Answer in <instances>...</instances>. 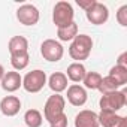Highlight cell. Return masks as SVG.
Returning a JSON list of instances; mask_svg holds the SVG:
<instances>
[{"label": "cell", "mask_w": 127, "mask_h": 127, "mask_svg": "<svg viewBox=\"0 0 127 127\" xmlns=\"http://www.w3.org/2000/svg\"><path fill=\"white\" fill-rule=\"evenodd\" d=\"M93 49V39L88 34H78L70 46H69V55L75 60V63H81L82 60H87L90 57V52Z\"/></svg>", "instance_id": "cell-1"}, {"label": "cell", "mask_w": 127, "mask_h": 127, "mask_svg": "<svg viewBox=\"0 0 127 127\" xmlns=\"http://www.w3.org/2000/svg\"><path fill=\"white\" fill-rule=\"evenodd\" d=\"M73 17H75V12L69 2L61 0V2L55 3V6L52 9V21L58 29L73 23Z\"/></svg>", "instance_id": "cell-2"}, {"label": "cell", "mask_w": 127, "mask_h": 127, "mask_svg": "<svg viewBox=\"0 0 127 127\" xmlns=\"http://www.w3.org/2000/svg\"><path fill=\"white\" fill-rule=\"evenodd\" d=\"M126 94H127L126 90L103 94V96L100 97V102H99L100 109H102V111H109V112H117V111L123 109V108L126 106V102H127Z\"/></svg>", "instance_id": "cell-3"}, {"label": "cell", "mask_w": 127, "mask_h": 127, "mask_svg": "<svg viewBox=\"0 0 127 127\" xmlns=\"http://www.w3.org/2000/svg\"><path fill=\"white\" fill-rule=\"evenodd\" d=\"M64 106H66V100L61 94H52L48 97L45 106H43V115L45 120L48 123H51L52 120H55L57 117H60L61 114H64Z\"/></svg>", "instance_id": "cell-4"}, {"label": "cell", "mask_w": 127, "mask_h": 127, "mask_svg": "<svg viewBox=\"0 0 127 127\" xmlns=\"http://www.w3.org/2000/svg\"><path fill=\"white\" fill-rule=\"evenodd\" d=\"M46 84V73L40 69L29 72L23 78V87L27 93H39Z\"/></svg>", "instance_id": "cell-5"}, {"label": "cell", "mask_w": 127, "mask_h": 127, "mask_svg": "<svg viewBox=\"0 0 127 127\" xmlns=\"http://www.w3.org/2000/svg\"><path fill=\"white\" fill-rule=\"evenodd\" d=\"M40 54L45 60L48 61H60L63 58V54H64V48L58 40L54 39H46L42 42L40 45Z\"/></svg>", "instance_id": "cell-6"}, {"label": "cell", "mask_w": 127, "mask_h": 127, "mask_svg": "<svg viewBox=\"0 0 127 127\" xmlns=\"http://www.w3.org/2000/svg\"><path fill=\"white\" fill-rule=\"evenodd\" d=\"M17 18L23 26H34L39 21V9L34 5L26 3L17 9Z\"/></svg>", "instance_id": "cell-7"}, {"label": "cell", "mask_w": 127, "mask_h": 127, "mask_svg": "<svg viewBox=\"0 0 127 127\" xmlns=\"http://www.w3.org/2000/svg\"><path fill=\"white\" fill-rule=\"evenodd\" d=\"M85 15H87V20H88L91 24H94V26H102V24H105V23L108 21V18H109V11H108V8H106L103 3L96 2L88 11H85Z\"/></svg>", "instance_id": "cell-8"}, {"label": "cell", "mask_w": 127, "mask_h": 127, "mask_svg": "<svg viewBox=\"0 0 127 127\" xmlns=\"http://www.w3.org/2000/svg\"><path fill=\"white\" fill-rule=\"evenodd\" d=\"M97 115H99V124L103 127H127V118L118 115L117 112L100 111V114Z\"/></svg>", "instance_id": "cell-9"}, {"label": "cell", "mask_w": 127, "mask_h": 127, "mask_svg": "<svg viewBox=\"0 0 127 127\" xmlns=\"http://www.w3.org/2000/svg\"><path fill=\"white\" fill-rule=\"evenodd\" d=\"M75 127H100L99 115L94 111L84 109L75 117Z\"/></svg>", "instance_id": "cell-10"}, {"label": "cell", "mask_w": 127, "mask_h": 127, "mask_svg": "<svg viewBox=\"0 0 127 127\" xmlns=\"http://www.w3.org/2000/svg\"><path fill=\"white\" fill-rule=\"evenodd\" d=\"M21 109V100L17 96H6L0 100V111L6 117H15Z\"/></svg>", "instance_id": "cell-11"}, {"label": "cell", "mask_w": 127, "mask_h": 127, "mask_svg": "<svg viewBox=\"0 0 127 127\" xmlns=\"http://www.w3.org/2000/svg\"><path fill=\"white\" fill-rule=\"evenodd\" d=\"M88 99V94H87V90L78 84H72L69 88H67V100L70 105L73 106H82L85 105Z\"/></svg>", "instance_id": "cell-12"}, {"label": "cell", "mask_w": 127, "mask_h": 127, "mask_svg": "<svg viewBox=\"0 0 127 127\" xmlns=\"http://www.w3.org/2000/svg\"><path fill=\"white\" fill-rule=\"evenodd\" d=\"M2 82V88L8 93H14L17 91L20 87H23V78L18 72L12 70V72H6L3 79L0 81Z\"/></svg>", "instance_id": "cell-13"}, {"label": "cell", "mask_w": 127, "mask_h": 127, "mask_svg": "<svg viewBox=\"0 0 127 127\" xmlns=\"http://www.w3.org/2000/svg\"><path fill=\"white\" fill-rule=\"evenodd\" d=\"M48 85L55 94H60L67 88V76L63 72H54L48 79Z\"/></svg>", "instance_id": "cell-14"}, {"label": "cell", "mask_w": 127, "mask_h": 127, "mask_svg": "<svg viewBox=\"0 0 127 127\" xmlns=\"http://www.w3.org/2000/svg\"><path fill=\"white\" fill-rule=\"evenodd\" d=\"M8 49H9L11 55L29 52V40L24 36H14V37H11V40L8 43Z\"/></svg>", "instance_id": "cell-15"}, {"label": "cell", "mask_w": 127, "mask_h": 127, "mask_svg": "<svg viewBox=\"0 0 127 127\" xmlns=\"http://www.w3.org/2000/svg\"><path fill=\"white\" fill-rule=\"evenodd\" d=\"M66 72H67V73H64V75H66L67 79H70L72 82H81V81L84 79L85 73H87L85 66L82 64V63H72V64H69V67H67Z\"/></svg>", "instance_id": "cell-16"}, {"label": "cell", "mask_w": 127, "mask_h": 127, "mask_svg": "<svg viewBox=\"0 0 127 127\" xmlns=\"http://www.w3.org/2000/svg\"><path fill=\"white\" fill-rule=\"evenodd\" d=\"M57 36L61 42H67V40H73L78 36V24L73 21L64 27H60L57 30Z\"/></svg>", "instance_id": "cell-17"}, {"label": "cell", "mask_w": 127, "mask_h": 127, "mask_svg": "<svg viewBox=\"0 0 127 127\" xmlns=\"http://www.w3.org/2000/svg\"><path fill=\"white\" fill-rule=\"evenodd\" d=\"M24 123L27 127H40L43 123V117L37 109H29L24 114Z\"/></svg>", "instance_id": "cell-18"}, {"label": "cell", "mask_w": 127, "mask_h": 127, "mask_svg": "<svg viewBox=\"0 0 127 127\" xmlns=\"http://www.w3.org/2000/svg\"><path fill=\"white\" fill-rule=\"evenodd\" d=\"M29 61H30V55L29 52H21V54H15L11 55V64L15 70H23L29 66Z\"/></svg>", "instance_id": "cell-19"}, {"label": "cell", "mask_w": 127, "mask_h": 127, "mask_svg": "<svg viewBox=\"0 0 127 127\" xmlns=\"http://www.w3.org/2000/svg\"><path fill=\"white\" fill-rule=\"evenodd\" d=\"M102 78L103 76L100 73H97V72H87L84 79H82V82H84L85 88H88V90H99Z\"/></svg>", "instance_id": "cell-20"}, {"label": "cell", "mask_w": 127, "mask_h": 127, "mask_svg": "<svg viewBox=\"0 0 127 127\" xmlns=\"http://www.w3.org/2000/svg\"><path fill=\"white\" fill-rule=\"evenodd\" d=\"M108 76L114 78V79L118 82V85L123 87V85H126V82H127V67H123V66H117V64H115L114 67H111Z\"/></svg>", "instance_id": "cell-21"}, {"label": "cell", "mask_w": 127, "mask_h": 127, "mask_svg": "<svg viewBox=\"0 0 127 127\" xmlns=\"http://www.w3.org/2000/svg\"><path fill=\"white\" fill-rule=\"evenodd\" d=\"M118 88H120L118 82H117L114 78H111V76L102 78V82H100V85H99V91H100L102 94H108V93L118 91Z\"/></svg>", "instance_id": "cell-22"}, {"label": "cell", "mask_w": 127, "mask_h": 127, "mask_svg": "<svg viewBox=\"0 0 127 127\" xmlns=\"http://www.w3.org/2000/svg\"><path fill=\"white\" fill-rule=\"evenodd\" d=\"M117 21L120 26L127 27V5H123L117 12Z\"/></svg>", "instance_id": "cell-23"}, {"label": "cell", "mask_w": 127, "mask_h": 127, "mask_svg": "<svg viewBox=\"0 0 127 127\" xmlns=\"http://www.w3.org/2000/svg\"><path fill=\"white\" fill-rule=\"evenodd\" d=\"M49 127H67V115L61 114L60 117H57L49 123Z\"/></svg>", "instance_id": "cell-24"}, {"label": "cell", "mask_w": 127, "mask_h": 127, "mask_svg": "<svg viewBox=\"0 0 127 127\" xmlns=\"http://www.w3.org/2000/svg\"><path fill=\"white\" fill-rule=\"evenodd\" d=\"M94 3H96V0H76V5L79 8H82L84 11H88Z\"/></svg>", "instance_id": "cell-25"}, {"label": "cell", "mask_w": 127, "mask_h": 127, "mask_svg": "<svg viewBox=\"0 0 127 127\" xmlns=\"http://www.w3.org/2000/svg\"><path fill=\"white\" fill-rule=\"evenodd\" d=\"M117 66H123V67H127V52H123L118 60H117Z\"/></svg>", "instance_id": "cell-26"}, {"label": "cell", "mask_w": 127, "mask_h": 127, "mask_svg": "<svg viewBox=\"0 0 127 127\" xmlns=\"http://www.w3.org/2000/svg\"><path fill=\"white\" fill-rule=\"evenodd\" d=\"M5 73H6V72H5V67H3L2 64H0V81H2V79H3V76H5Z\"/></svg>", "instance_id": "cell-27"}]
</instances>
